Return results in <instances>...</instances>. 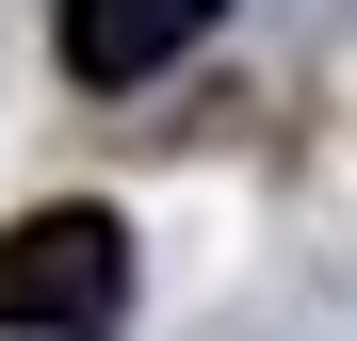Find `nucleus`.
Wrapping results in <instances>:
<instances>
[{
  "label": "nucleus",
  "instance_id": "obj_2",
  "mask_svg": "<svg viewBox=\"0 0 357 341\" xmlns=\"http://www.w3.org/2000/svg\"><path fill=\"white\" fill-rule=\"evenodd\" d=\"M211 33V0H66L49 17V49H66V82H98V98H130V82H162L178 49Z\"/></svg>",
  "mask_w": 357,
  "mask_h": 341
},
{
  "label": "nucleus",
  "instance_id": "obj_1",
  "mask_svg": "<svg viewBox=\"0 0 357 341\" xmlns=\"http://www.w3.org/2000/svg\"><path fill=\"white\" fill-rule=\"evenodd\" d=\"M0 325L17 341H114L130 325V227L114 211H17L0 227Z\"/></svg>",
  "mask_w": 357,
  "mask_h": 341
}]
</instances>
